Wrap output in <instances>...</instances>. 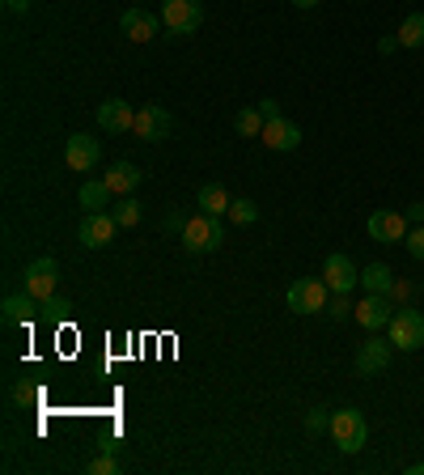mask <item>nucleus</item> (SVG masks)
<instances>
[{
  "instance_id": "nucleus-21",
  "label": "nucleus",
  "mask_w": 424,
  "mask_h": 475,
  "mask_svg": "<svg viewBox=\"0 0 424 475\" xmlns=\"http://www.w3.org/2000/svg\"><path fill=\"white\" fill-rule=\"evenodd\" d=\"M361 284H365V293H390L395 289V272L387 263H365Z\"/></svg>"
},
{
  "instance_id": "nucleus-24",
  "label": "nucleus",
  "mask_w": 424,
  "mask_h": 475,
  "mask_svg": "<svg viewBox=\"0 0 424 475\" xmlns=\"http://www.w3.org/2000/svg\"><path fill=\"white\" fill-rule=\"evenodd\" d=\"M264 115H259V107H246V110H238L233 115V132L238 136H264Z\"/></svg>"
},
{
  "instance_id": "nucleus-17",
  "label": "nucleus",
  "mask_w": 424,
  "mask_h": 475,
  "mask_svg": "<svg viewBox=\"0 0 424 475\" xmlns=\"http://www.w3.org/2000/svg\"><path fill=\"white\" fill-rule=\"evenodd\" d=\"M102 179H107V187L115 195H132L136 187H140V170H136L132 161H115V166H110Z\"/></svg>"
},
{
  "instance_id": "nucleus-37",
  "label": "nucleus",
  "mask_w": 424,
  "mask_h": 475,
  "mask_svg": "<svg viewBox=\"0 0 424 475\" xmlns=\"http://www.w3.org/2000/svg\"><path fill=\"white\" fill-rule=\"evenodd\" d=\"M293 5H297V9H315L318 0H293Z\"/></svg>"
},
{
  "instance_id": "nucleus-31",
  "label": "nucleus",
  "mask_w": 424,
  "mask_h": 475,
  "mask_svg": "<svg viewBox=\"0 0 424 475\" xmlns=\"http://www.w3.org/2000/svg\"><path fill=\"white\" fill-rule=\"evenodd\" d=\"M403 217L412 221V225H420V221H424V204H420V200H416V204H408V212H403Z\"/></svg>"
},
{
  "instance_id": "nucleus-32",
  "label": "nucleus",
  "mask_w": 424,
  "mask_h": 475,
  "mask_svg": "<svg viewBox=\"0 0 424 475\" xmlns=\"http://www.w3.org/2000/svg\"><path fill=\"white\" fill-rule=\"evenodd\" d=\"M403 297H412V284L395 281V289H390V302H403Z\"/></svg>"
},
{
  "instance_id": "nucleus-27",
  "label": "nucleus",
  "mask_w": 424,
  "mask_h": 475,
  "mask_svg": "<svg viewBox=\"0 0 424 475\" xmlns=\"http://www.w3.org/2000/svg\"><path fill=\"white\" fill-rule=\"evenodd\" d=\"M89 475H119V463H115V454L102 450L98 459H89Z\"/></svg>"
},
{
  "instance_id": "nucleus-29",
  "label": "nucleus",
  "mask_w": 424,
  "mask_h": 475,
  "mask_svg": "<svg viewBox=\"0 0 424 475\" xmlns=\"http://www.w3.org/2000/svg\"><path fill=\"white\" fill-rule=\"evenodd\" d=\"M403 246H408V255L420 259L424 263V225H416V230H408V238H403Z\"/></svg>"
},
{
  "instance_id": "nucleus-35",
  "label": "nucleus",
  "mask_w": 424,
  "mask_h": 475,
  "mask_svg": "<svg viewBox=\"0 0 424 475\" xmlns=\"http://www.w3.org/2000/svg\"><path fill=\"white\" fill-rule=\"evenodd\" d=\"M166 225H170V230H174V233H182V225H187V217H182V212H170V217H166Z\"/></svg>"
},
{
  "instance_id": "nucleus-11",
  "label": "nucleus",
  "mask_w": 424,
  "mask_h": 475,
  "mask_svg": "<svg viewBox=\"0 0 424 475\" xmlns=\"http://www.w3.org/2000/svg\"><path fill=\"white\" fill-rule=\"evenodd\" d=\"M390 356H395V344H390V340H365L361 348H357V374H361V378L387 374Z\"/></svg>"
},
{
  "instance_id": "nucleus-25",
  "label": "nucleus",
  "mask_w": 424,
  "mask_h": 475,
  "mask_svg": "<svg viewBox=\"0 0 424 475\" xmlns=\"http://www.w3.org/2000/svg\"><path fill=\"white\" fill-rule=\"evenodd\" d=\"M225 217H230L233 225H254V221H259V208H254V200L238 195V200L230 204V212H225Z\"/></svg>"
},
{
  "instance_id": "nucleus-26",
  "label": "nucleus",
  "mask_w": 424,
  "mask_h": 475,
  "mask_svg": "<svg viewBox=\"0 0 424 475\" xmlns=\"http://www.w3.org/2000/svg\"><path fill=\"white\" fill-rule=\"evenodd\" d=\"M305 433H310V438L331 433V412L327 408H310V412H305Z\"/></svg>"
},
{
  "instance_id": "nucleus-38",
  "label": "nucleus",
  "mask_w": 424,
  "mask_h": 475,
  "mask_svg": "<svg viewBox=\"0 0 424 475\" xmlns=\"http://www.w3.org/2000/svg\"><path fill=\"white\" fill-rule=\"evenodd\" d=\"M403 475H424V463H416V467H408Z\"/></svg>"
},
{
  "instance_id": "nucleus-12",
  "label": "nucleus",
  "mask_w": 424,
  "mask_h": 475,
  "mask_svg": "<svg viewBox=\"0 0 424 475\" xmlns=\"http://www.w3.org/2000/svg\"><path fill=\"white\" fill-rule=\"evenodd\" d=\"M98 158H102V145H98L89 132H73V136H68V145H64V161H68V170H94Z\"/></svg>"
},
{
  "instance_id": "nucleus-30",
  "label": "nucleus",
  "mask_w": 424,
  "mask_h": 475,
  "mask_svg": "<svg viewBox=\"0 0 424 475\" xmlns=\"http://www.w3.org/2000/svg\"><path fill=\"white\" fill-rule=\"evenodd\" d=\"M259 115H264V119H280V102L276 98H264V102H259Z\"/></svg>"
},
{
  "instance_id": "nucleus-36",
  "label": "nucleus",
  "mask_w": 424,
  "mask_h": 475,
  "mask_svg": "<svg viewBox=\"0 0 424 475\" xmlns=\"http://www.w3.org/2000/svg\"><path fill=\"white\" fill-rule=\"evenodd\" d=\"M5 9H9V13H26V9H30V0H5Z\"/></svg>"
},
{
  "instance_id": "nucleus-18",
  "label": "nucleus",
  "mask_w": 424,
  "mask_h": 475,
  "mask_svg": "<svg viewBox=\"0 0 424 475\" xmlns=\"http://www.w3.org/2000/svg\"><path fill=\"white\" fill-rule=\"evenodd\" d=\"M195 204H200V212H208V217H225L233 200H230V191H225L221 183H204V187H200V195H195Z\"/></svg>"
},
{
  "instance_id": "nucleus-7",
  "label": "nucleus",
  "mask_w": 424,
  "mask_h": 475,
  "mask_svg": "<svg viewBox=\"0 0 424 475\" xmlns=\"http://www.w3.org/2000/svg\"><path fill=\"white\" fill-rule=\"evenodd\" d=\"M56 289H60V268H56V259H35V263L26 268V293L43 305L47 297H56Z\"/></svg>"
},
{
  "instance_id": "nucleus-5",
  "label": "nucleus",
  "mask_w": 424,
  "mask_h": 475,
  "mask_svg": "<svg viewBox=\"0 0 424 475\" xmlns=\"http://www.w3.org/2000/svg\"><path fill=\"white\" fill-rule=\"evenodd\" d=\"M161 26H166L170 35H195V30L204 26L200 0H166V5H161Z\"/></svg>"
},
{
  "instance_id": "nucleus-19",
  "label": "nucleus",
  "mask_w": 424,
  "mask_h": 475,
  "mask_svg": "<svg viewBox=\"0 0 424 475\" xmlns=\"http://www.w3.org/2000/svg\"><path fill=\"white\" fill-rule=\"evenodd\" d=\"M35 297H30V293H13V297H5V310H0V315H5V327H22V323H30V318H35Z\"/></svg>"
},
{
  "instance_id": "nucleus-2",
  "label": "nucleus",
  "mask_w": 424,
  "mask_h": 475,
  "mask_svg": "<svg viewBox=\"0 0 424 475\" xmlns=\"http://www.w3.org/2000/svg\"><path fill=\"white\" fill-rule=\"evenodd\" d=\"M331 441H336L344 454L365 450V441H369V425H365V416L357 412V408H339V412H331Z\"/></svg>"
},
{
  "instance_id": "nucleus-14",
  "label": "nucleus",
  "mask_w": 424,
  "mask_h": 475,
  "mask_svg": "<svg viewBox=\"0 0 424 475\" xmlns=\"http://www.w3.org/2000/svg\"><path fill=\"white\" fill-rule=\"evenodd\" d=\"M132 123H136V110L123 102V98H107L102 107H98V128L102 132H132Z\"/></svg>"
},
{
  "instance_id": "nucleus-9",
  "label": "nucleus",
  "mask_w": 424,
  "mask_h": 475,
  "mask_svg": "<svg viewBox=\"0 0 424 475\" xmlns=\"http://www.w3.org/2000/svg\"><path fill=\"white\" fill-rule=\"evenodd\" d=\"M170 128H174V119H170V110H166V107H158V102H149V107L136 110L132 136H140V140H166Z\"/></svg>"
},
{
  "instance_id": "nucleus-10",
  "label": "nucleus",
  "mask_w": 424,
  "mask_h": 475,
  "mask_svg": "<svg viewBox=\"0 0 424 475\" xmlns=\"http://www.w3.org/2000/svg\"><path fill=\"white\" fill-rule=\"evenodd\" d=\"M115 230H119V221L110 217V212H85L81 230H77V238H81L89 251H102V246H110V238H115Z\"/></svg>"
},
{
  "instance_id": "nucleus-16",
  "label": "nucleus",
  "mask_w": 424,
  "mask_h": 475,
  "mask_svg": "<svg viewBox=\"0 0 424 475\" xmlns=\"http://www.w3.org/2000/svg\"><path fill=\"white\" fill-rule=\"evenodd\" d=\"M119 26H123V35L132 38V43H149V38H158V30H161V22L145 9H123Z\"/></svg>"
},
{
  "instance_id": "nucleus-23",
  "label": "nucleus",
  "mask_w": 424,
  "mask_h": 475,
  "mask_svg": "<svg viewBox=\"0 0 424 475\" xmlns=\"http://www.w3.org/2000/svg\"><path fill=\"white\" fill-rule=\"evenodd\" d=\"M110 217L119 221V230H132V225H140V200H136V195H119V204L110 208Z\"/></svg>"
},
{
  "instance_id": "nucleus-15",
  "label": "nucleus",
  "mask_w": 424,
  "mask_h": 475,
  "mask_svg": "<svg viewBox=\"0 0 424 475\" xmlns=\"http://www.w3.org/2000/svg\"><path fill=\"white\" fill-rule=\"evenodd\" d=\"M264 145L276 149V153H289V149L302 145V128H297V123H289L284 115H280V119H267L264 123Z\"/></svg>"
},
{
  "instance_id": "nucleus-6",
  "label": "nucleus",
  "mask_w": 424,
  "mask_h": 475,
  "mask_svg": "<svg viewBox=\"0 0 424 475\" xmlns=\"http://www.w3.org/2000/svg\"><path fill=\"white\" fill-rule=\"evenodd\" d=\"M365 230H369L374 243H403L408 230H412V221L403 217V212H395V208H377V212H369Z\"/></svg>"
},
{
  "instance_id": "nucleus-28",
  "label": "nucleus",
  "mask_w": 424,
  "mask_h": 475,
  "mask_svg": "<svg viewBox=\"0 0 424 475\" xmlns=\"http://www.w3.org/2000/svg\"><path fill=\"white\" fill-rule=\"evenodd\" d=\"M327 310H331V318H348L352 310H357V302H352L348 293H331V302H327Z\"/></svg>"
},
{
  "instance_id": "nucleus-22",
  "label": "nucleus",
  "mask_w": 424,
  "mask_h": 475,
  "mask_svg": "<svg viewBox=\"0 0 424 475\" xmlns=\"http://www.w3.org/2000/svg\"><path fill=\"white\" fill-rule=\"evenodd\" d=\"M399 47H424V13H408V17H403Z\"/></svg>"
},
{
  "instance_id": "nucleus-20",
  "label": "nucleus",
  "mask_w": 424,
  "mask_h": 475,
  "mask_svg": "<svg viewBox=\"0 0 424 475\" xmlns=\"http://www.w3.org/2000/svg\"><path fill=\"white\" fill-rule=\"evenodd\" d=\"M110 187H107V179H89V183H81V191H77V200H81V208L85 212H107V204H110Z\"/></svg>"
},
{
  "instance_id": "nucleus-13",
  "label": "nucleus",
  "mask_w": 424,
  "mask_h": 475,
  "mask_svg": "<svg viewBox=\"0 0 424 475\" xmlns=\"http://www.w3.org/2000/svg\"><path fill=\"white\" fill-rule=\"evenodd\" d=\"M323 281H327L331 293H352L357 284H361V268H357L348 255H327V263H323Z\"/></svg>"
},
{
  "instance_id": "nucleus-34",
  "label": "nucleus",
  "mask_w": 424,
  "mask_h": 475,
  "mask_svg": "<svg viewBox=\"0 0 424 475\" xmlns=\"http://www.w3.org/2000/svg\"><path fill=\"white\" fill-rule=\"evenodd\" d=\"M395 47H399V35H387L382 43H377V51H382V56H390Z\"/></svg>"
},
{
  "instance_id": "nucleus-8",
  "label": "nucleus",
  "mask_w": 424,
  "mask_h": 475,
  "mask_svg": "<svg viewBox=\"0 0 424 475\" xmlns=\"http://www.w3.org/2000/svg\"><path fill=\"white\" fill-rule=\"evenodd\" d=\"M352 318H357L365 331H382L390 318H395V302H390V293H365V302H357Z\"/></svg>"
},
{
  "instance_id": "nucleus-1",
  "label": "nucleus",
  "mask_w": 424,
  "mask_h": 475,
  "mask_svg": "<svg viewBox=\"0 0 424 475\" xmlns=\"http://www.w3.org/2000/svg\"><path fill=\"white\" fill-rule=\"evenodd\" d=\"M182 246L191 251V255H208V251H217L225 243V221L221 217H208V212H195L187 225H182Z\"/></svg>"
},
{
  "instance_id": "nucleus-3",
  "label": "nucleus",
  "mask_w": 424,
  "mask_h": 475,
  "mask_svg": "<svg viewBox=\"0 0 424 475\" xmlns=\"http://www.w3.org/2000/svg\"><path fill=\"white\" fill-rule=\"evenodd\" d=\"M387 340L399 348V353H416V348H424V315L420 310H412V305H403V310H395V318L387 323Z\"/></svg>"
},
{
  "instance_id": "nucleus-4",
  "label": "nucleus",
  "mask_w": 424,
  "mask_h": 475,
  "mask_svg": "<svg viewBox=\"0 0 424 475\" xmlns=\"http://www.w3.org/2000/svg\"><path fill=\"white\" fill-rule=\"evenodd\" d=\"M289 310L293 315H318V310H327V302H331V289H327V281L323 276H305V281H293L289 284Z\"/></svg>"
},
{
  "instance_id": "nucleus-33",
  "label": "nucleus",
  "mask_w": 424,
  "mask_h": 475,
  "mask_svg": "<svg viewBox=\"0 0 424 475\" xmlns=\"http://www.w3.org/2000/svg\"><path fill=\"white\" fill-rule=\"evenodd\" d=\"M17 399H22V403H35V399H38V387H26V382H22V387H17Z\"/></svg>"
}]
</instances>
